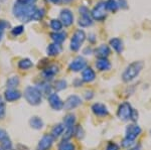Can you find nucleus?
I'll return each instance as SVG.
<instances>
[{"label": "nucleus", "instance_id": "2", "mask_svg": "<svg viewBox=\"0 0 151 150\" xmlns=\"http://www.w3.org/2000/svg\"><path fill=\"white\" fill-rule=\"evenodd\" d=\"M143 67H144V62H141V60H136V62H133L132 64H130L122 74L123 82L129 83V82L133 81L134 79H136L139 76Z\"/></svg>", "mask_w": 151, "mask_h": 150}, {"label": "nucleus", "instance_id": "16", "mask_svg": "<svg viewBox=\"0 0 151 150\" xmlns=\"http://www.w3.org/2000/svg\"><path fill=\"white\" fill-rule=\"evenodd\" d=\"M21 98V93L16 89H7L4 92V99L7 102H14Z\"/></svg>", "mask_w": 151, "mask_h": 150}, {"label": "nucleus", "instance_id": "29", "mask_svg": "<svg viewBox=\"0 0 151 150\" xmlns=\"http://www.w3.org/2000/svg\"><path fill=\"white\" fill-rule=\"evenodd\" d=\"M20 81H19V78L17 76L16 77H11L7 80L6 82V87L7 89H16V87L18 86Z\"/></svg>", "mask_w": 151, "mask_h": 150}, {"label": "nucleus", "instance_id": "48", "mask_svg": "<svg viewBox=\"0 0 151 150\" xmlns=\"http://www.w3.org/2000/svg\"><path fill=\"white\" fill-rule=\"evenodd\" d=\"M89 36L91 37V38H90V39H91V42H95V38H94V37H95V35H94V34H90Z\"/></svg>", "mask_w": 151, "mask_h": 150}, {"label": "nucleus", "instance_id": "3", "mask_svg": "<svg viewBox=\"0 0 151 150\" xmlns=\"http://www.w3.org/2000/svg\"><path fill=\"white\" fill-rule=\"evenodd\" d=\"M117 116L120 120L122 121H137L138 119V112L137 110L132 108V106L130 105L128 102H124L121 104L118 107L117 110Z\"/></svg>", "mask_w": 151, "mask_h": 150}, {"label": "nucleus", "instance_id": "26", "mask_svg": "<svg viewBox=\"0 0 151 150\" xmlns=\"http://www.w3.org/2000/svg\"><path fill=\"white\" fill-rule=\"evenodd\" d=\"M76 123V115L75 114H67L64 118V125L65 128H70V127H74Z\"/></svg>", "mask_w": 151, "mask_h": 150}, {"label": "nucleus", "instance_id": "50", "mask_svg": "<svg viewBox=\"0 0 151 150\" xmlns=\"http://www.w3.org/2000/svg\"><path fill=\"white\" fill-rule=\"evenodd\" d=\"M0 150H2V149H1V147H0Z\"/></svg>", "mask_w": 151, "mask_h": 150}, {"label": "nucleus", "instance_id": "19", "mask_svg": "<svg viewBox=\"0 0 151 150\" xmlns=\"http://www.w3.org/2000/svg\"><path fill=\"white\" fill-rule=\"evenodd\" d=\"M60 52H62V45L55 42L50 43L47 47V54L50 57H55V55H60Z\"/></svg>", "mask_w": 151, "mask_h": 150}, {"label": "nucleus", "instance_id": "28", "mask_svg": "<svg viewBox=\"0 0 151 150\" xmlns=\"http://www.w3.org/2000/svg\"><path fill=\"white\" fill-rule=\"evenodd\" d=\"M50 28L55 31V32H58V31H62V28H63V23L60 19H52L50 20Z\"/></svg>", "mask_w": 151, "mask_h": 150}, {"label": "nucleus", "instance_id": "24", "mask_svg": "<svg viewBox=\"0 0 151 150\" xmlns=\"http://www.w3.org/2000/svg\"><path fill=\"white\" fill-rule=\"evenodd\" d=\"M29 125H30L31 128L35 130H40L41 128L43 127V121L41 118L37 117V116H33V117L30 118L29 120Z\"/></svg>", "mask_w": 151, "mask_h": 150}, {"label": "nucleus", "instance_id": "11", "mask_svg": "<svg viewBox=\"0 0 151 150\" xmlns=\"http://www.w3.org/2000/svg\"><path fill=\"white\" fill-rule=\"evenodd\" d=\"M48 103H50V107L55 111H60L64 109V101L60 98V96L55 93H52L47 97Z\"/></svg>", "mask_w": 151, "mask_h": 150}, {"label": "nucleus", "instance_id": "5", "mask_svg": "<svg viewBox=\"0 0 151 150\" xmlns=\"http://www.w3.org/2000/svg\"><path fill=\"white\" fill-rule=\"evenodd\" d=\"M91 16L94 20L97 21H103L107 17V8H106V2L101 1L96 4V6L91 11Z\"/></svg>", "mask_w": 151, "mask_h": 150}, {"label": "nucleus", "instance_id": "51", "mask_svg": "<svg viewBox=\"0 0 151 150\" xmlns=\"http://www.w3.org/2000/svg\"><path fill=\"white\" fill-rule=\"evenodd\" d=\"M150 134H151V130H150Z\"/></svg>", "mask_w": 151, "mask_h": 150}, {"label": "nucleus", "instance_id": "9", "mask_svg": "<svg viewBox=\"0 0 151 150\" xmlns=\"http://www.w3.org/2000/svg\"><path fill=\"white\" fill-rule=\"evenodd\" d=\"M82 105V99L81 97L77 95H70L67 98V100L64 102V109L67 111L73 110Z\"/></svg>", "mask_w": 151, "mask_h": 150}, {"label": "nucleus", "instance_id": "4", "mask_svg": "<svg viewBox=\"0 0 151 150\" xmlns=\"http://www.w3.org/2000/svg\"><path fill=\"white\" fill-rule=\"evenodd\" d=\"M24 98L26 102L32 106H37L41 104L42 101V94L38 90L37 87L28 86L24 90Z\"/></svg>", "mask_w": 151, "mask_h": 150}, {"label": "nucleus", "instance_id": "41", "mask_svg": "<svg viewBox=\"0 0 151 150\" xmlns=\"http://www.w3.org/2000/svg\"><path fill=\"white\" fill-rule=\"evenodd\" d=\"M118 5L119 7L123 9H127L128 8V2L127 0H118Z\"/></svg>", "mask_w": 151, "mask_h": 150}, {"label": "nucleus", "instance_id": "43", "mask_svg": "<svg viewBox=\"0 0 151 150\" xmlns=\"http://www.w3.org/2000/svg\"><path fill=\"white\" fill-rule=\"evenodd\" d=\"M17 2L21 4H35L36 0H17Z\"/></svg>", "mask_w": 151, "mask_h": 150}, {"label": "nucleus", "instance_id": "46", "mask_svg": "<svg viewBox=\"0 0 151 150\" xmlns=\"http://www.w3.org/2000/svg\"><path fill=\"white\" fill-rule=\"evenodd\" d=\"M128 150H141V146L140 145H135L131 148H128Z\"/></svg>", "mask_w": 151, "mask_h": 150}, {"label": "nucleus", "instance_id": "38", "mask_svg": "<svg viewBox=\"0 0 151 150\" xmlns=\"http://www.w3.org/2000/svg\"><path fill=\"white\" fill-rule=\"evenodd\" d=\"M7 139H9V136H8V134H7V132L4 129L0 128V143L6 141Z\"/></svg>", "mask_w": 151, "mask_h": 150}, {"label": "nucleus", "instance_id": "13", "mask_svg": "<svg viewBox=\"0 0 151 150\" xmlns=\"http://www.w3.org/2000/svg\"><path fill=\"white\" fill-rule=\"evenodd\" d=\"M55 138L50 134H45L41 137L37 144V150H48L53 144Z\"/></svg>", "mask_w": 151, "mask_h": 150}, {"label": "nucleus", "instance_id": "17", "mask_svg": "<svg viewBox=\"0 0 151 150\" xmlns=\"http://www.w3.org/2000/svg\"><path fill=\"white\" fill-rule=\"evenodd\" d=\"M96 79V72H94V70L92 67H85L82 72V81L85 83H91V82L95 81Z\"/></svg>", "mask_w": 151, "mask_h": 150}, {"label": "nucleus", "instance_id": "20", "mask_svg": "<svg viewBox=\"0 0 151 150\" xmlns=\"http://www.w3.org/2000/svg\"><path fill=\"white\" fill-rule=\"evenodd\" d=\"M110 45L111 47L113 48L114 50L117 52V54H121L124 50V45H123V42L118 37H114L110 39Z\"/></svg>", "mask_w": 151, "mask_h": 150}, {"label": "nucleus", "instance_id": "40", "mask_svg": "<svg viewBox=\"0 0 151 150\" xmlns=\"http://www.w3.org/2000/svg\"><path fill=\"white\" fill-rule=\"evenodd\" d=\"M133 144H134V141H132V140H129L127 138H124L122 140V146L125 147V148H130Z\"/></svg>", "mask_w": 151, "mask_h": 150}, {"label": "nucleus", "instance_id": "30", "mask_svg": "<svg viewBox=\"0 0 151 150\" xmlns=\"http://www.w3.org/2000/svg\"><path fill=\"white\" fill-rule=\"evenodd\" d=\"M106 8L107 10L112 11V12H116L119 9L118 2L116 0H107L106 1Z\"/></svg>", "mask_w": 151, "mask_h": 150}, {"label": "nucleus", "instance_id": "37", "mask_svg": "<svg viewBox=\"0 0 151 150\" xmlns=\"http://www.w3.org/2000/svg\"><path fill=\"white\" fill-rule=\"evenodd\" d=\"M6 114V107H5V103L3 102L2 98L0 97V120H2L5 117Z\"/></svg>", "mask_w": 151, "mask_h": 150}, {"label": "nucleus", "instance_id": "8", "mask_svg": "<svg viewBox=\"0 0 151 150\" xmlns=\"http://www.w3.org/2000/svg\"><path fill=\"white\" fill-rule=\"evenodd\" d=\"M141 132H142V129L140 128L139 125L135 124V123L129 124L128 126L126 127L125 138H127L129 140H132V141H135V139L141 134Z\"/></svg>", "mask_w": 151, "mask_h": 150}, {"label": "nucleus", "instance_id": "10", "mask_svg": "<svg viewBox=\"0 0 151 150\" xmlns=\"http://www.w3.org/2000/svg\"><path fill=\"white\" fill-rule=\"evenodd\" d=\"M87 66V60L84 59L83 57H77L74 59L69 65V70L72 72H81Z\"/></svg>", "mask_w": 151, "mask_h": 150}, {"label": "nucleus", "instance_id": "47", "mask_svg": "<svg viewBox=\"0 0 151 150\" xmlns=\"http://www.w3.org/2000/svg\"><path fill=\"white\" fill-rule=\"evenodd\" d=\"M52 3H53V4H58V3H60V0H50Z\"/></svg>", "mask_w": 151, "mask_h": 150}, {"label": "nucleus", "instance_id": "21", "mask_svg": "<svg viewBox=\"0 0 151 150\" xmlns=\"http://www.w3.org/2000/svg\"><path fill=\"white\" fill-rule=\"evenodd\" d=\"M67 32L65 31H58V32H52L50 33V38L52 42L58 44H62L67 38Z\"/></svg>", "mask_w": 151, "mask_h": 150}, {"label": "nucleus", "instance_id": "32", "mask_svg": "<svg viewBox=\"0 0 151 150\" xmlns=\"http://www.w3.org/2000/svg\"><path fill=\"white\" fill-rule=\"evenodd\" d=\"M74 135L77 137L78 139H82L83 137H84L85 132H84V129H83V127L81 126V125H77V126H75Z\"/></svg>", "mask_w": 151, "mask_h": 150}, {"label": "nucleus", "instance_id": "18", "mask_svg": "<svg viewBox=\"0 0 151 150\" xmlns=\"http://www.w3.org/2000/svg\"><path fill=\"white\" fill-rule=\"evenodd\" d=\"M111 54V50H110V47L106 44H101L99 45L98 47L95 50V55L98 57V59H107V57L110 55Z\"/></svg>", "mask_w": 151, "mask_h": 150}, {"label": "nucleus", "instance_id": "12", "mask_svg": "<svg viewBox=\"0 0 151 150\" xmlns=\"http://www.w3.org/2000/svg\"><path fill=\"white\" fill-rule=\"evenodd\" d=\"M60 21H62L63 25L68 27V26L72 25L73 22H74V14H73V12L70 11V9L65 8L60 11Z\"/></svg>", "mask_w": 151, "mask_h": 150}, {"label": "nucleus", "instance_id": "1", "mask_svg": "<svg viewBox=\"0 0 151 150\" xmlns=\"http://www.w3.org/2000/svg\"><path fill=\"white\" fill-rule=\"evenodd\" d=\"M36 9L37 8L35 4H21L19 2H16L13 5L12 12H13V15L21 22H29L33 20Z\"/></svg>", "mask_w": 151, "mask_h": 150}, {"label": "nucleus", "instance_id": "35", "mask_svg": "<svg viewBox=\"0 0 151 150\" xmlns=\"http://www.w3.org/2000/svg\"><path fill=\"white\" fill-rule=\"evenodd\" d=\"M23 31H24V26L23 25H17L11 29V34L14 35V36H17V35L22 34Z\"/></svg>", "mask_w": 151, "mask_h": 150}, {"label": "nucleus", "instance_id": "39", "mask_svg": "<svg viewBox=\"0 0 151 150\" xmlns=\"http://www.w3.org/2000/svg\"><path fill=\"white\" fill-rule=\"evenodd\" d=\"M105 150H120V147H119V145L115 143V142H109V143L107 144Z\"/></svg>", "mask_w": 151, "mask_h": 150}, {"label": "nucleus", "instance_id": "14", "mask_svg": "<svg viewBox=\"0 0 151 150\" xmlns=\"http://www.w3.org/2000/svg\"><path fill=\"white\" fill-rule=\"evenodd\" d=\"M58 71H60V67L58 65L53 64L48 66L47 69L43 70L42 72V76L43 78L45 79V81H52V80L55 78V76L58 74Z\"/></svg>", "mask_w": 151, "mask_h": 150}, {"label": "nucleus", "instance_id": "22", "mask_svg": "<svg viewBox=\"0 0 151 150\" xmlns=\"http://www.w3.org/2000/svg\"><path fill=\"white\" fill-rule=\"evenodd\" d=\"M96 67L101 72L109 71L111 69V62H109L108 59H98L96 60Z\"/></svg>", "mask_w": 151, "mask_h": 150}, {"label": "nucleus", "instance_id": "31", "mask_svg": "<svg viewBox=\"0 0 151 150\" xmlns=\"http://www.w3.org/2000/svg\"><path fill=\"white\" fill-rule=\"evenodd\" d=\"M58 150H76V146L69 141H62L58 144Z\"/></svg>", "mask_w": 151, "mask_h": 150}, {"label": "nucleus", "instance_id": "33", "mask_svg": "<svg viewBox=\"0 0 151 150\" xmlns=\"http://www.w3.org/2000/svg\"><path fill=\"white\" fill-rule=\"evenodd\" d=\"M9 26H10L9 22H7V21H5V20H0V42H1L2 38H3L5 29L6 28H8Z\"/></svg>", "mask_w": 151, "mask_h": 150}, {"label": "nucleus", "instance_id": "7", "mask_svg": "<svg viewBox=\"0 0 151 150\" xmlns=\"http://www.w3.org/2000/svg\"><path fill=\"white\" fill-rule=\"evenodd\" d=\"M80 18H79V25L81 27H89L93 24V18L91 16L90 10L87 6H81L79 8Z\"/></svg>", "mask_w": 151, "mask_h": 150}, {"label": "nucleus", "instance_id": "42", "mask_svg": "<svg viewBox=\"0 0 151 150\" xmlns=\"http://www.w3.org/2000/svg\"><path fill=\"white\" fill-rule=\"evenodd\" d=\"M94 97V92L93 91H86L85 92V99L86 100H91Z\"/></svg>", "mask_w": 151, "mask_h": 150}, {"label": "nucleus", "instance_id": "6", "mask_svg": "<svg viewBox=\"0 0 151 150\" xmlns=\"http://www.w3.org/2000/svg\"><path fill=\"white\" fill-rule=\"evenodd\" d=\"M85 39H86V33L84 30L78 29L75 31L74 35H73L72 39H70V50L73 52H78L82 44L84 43Z\"/></svg>", "mask_w": 151, "mask_h": 150}, {"label": "nucleus", "instance_id": "49", "mask_svg": "<svg viewBox=\"0 0 151 150\" xmlns=\"http://www.w3.org/2000/svg\"><path fill=\"white\" fill-rule=\"evenodd\" d=\"M63 1L65 2V3H68V2H70V1H72V0H63Z\"/></svg>", "mask_w": 151, "mask_h": 150}, {"label": "nucleus", "instance_id": "44", "mask_svg": "<svg viewBox=\"0 0 151 150\" xmlns=\"http://www.w3.org/2000/svg\"><path fill=\"white\" fill-rule=\"evenodd\" d=\"M92 52H93V50H92V48L91 47H86L84 50V54L85 55H91Z\"/></svg>", "mask_w": 151, "mask_h": 150}, {"label": "nucleus", "instance_id": "23", "mask_svg": "<svg viewBox=\"0 0 151 150\" xmlns=\"http://www.w3.org/2000/svg\"><path fill=\"white\" fill-rule=\"evenodd\" d=\"M65 129V127L64 123H58V124L55 125V126L52 127V132H50V135H52L55 139H57L64 134Z\"/></svg>", "mask_w": 151, "mask_h": 150}, {"label": "nucleus", "instance_id": "25", "mask_svg": "<svg viewBox=\"0 0 151 150\" xmlns=\"http://www.w3.org/2000/svg\"><path fill=\"white\" fill-rule=\"evenodd\" d=\"M37 89L41 92V94H47V95L50 96V94H52V87L45 81V82H41V83L38 84Z\"/></svg>", "mask_w": 151, "mask_h": 150}, {"label": "nucleus", "instance_id": "36", "mask_svg": "<svg viewBox=\"0 0 151 150\" xmlns=\"http://www.w3.org/2000/svg\"><path fill=\"white\" fill-rule=\"evenodd\" d=\"M45 14V10L43 8H37L35 11V14L33 16V20H40V19L43 18Z\"/></svg>", "mask_w": 151, "mask_h": 150}, {"label": "nucleus", "instance_id": "15", "mask_svg": "<svg viewBox=\"0 0 151 150\" xmlns=\"http://www.w3.org/2000/svg\"><path fill=\"white\" fill-rule=\"evenodd\" d=\"M92 111L98 117H106L109 114L108 108L102 103H95L92 106Z\"/></svg>", "mask_w": 151, "mask_h": 150}, {"label": "nucleus", "instance_id": "45", "mask_svg": "<svg viewBox=\"0 0 151 150\" xmlns=\"http://www.w3.org/2000/svg\"><path fill=\"white\" fill-rule=\"evenodd\" d=\"M82 82L80 79H77V80H75V82H74V85H75V87H80L82 85Z\"/></svg>", "mask_w": 151, "mask_h": 150}, {"label": "nucleus", "instance_id": "27", "mask_svg": "<svg viewBox=\"0 0 151 150\" xmlns=\"http://www.w3.org/2000/svg\"><path fill=\"white\" fill-rule=\"evenodd\" d=\"M33 64L29 59H22L18 62V67L22 71H26V70H29L30 67H32Z\"/></svg>", "mask_w": 151, "mask_h": 150}, {"label": "nucleus", "instance_id": "34", "mask_svg": "<svg viewBox=\"0 0 151 150\" xmlns=\"http://www.w3.org/2000/svg\"><path fill=\"white\" fill-rule=\"evenodd\" d=\"M67 86H68L67 81H65V80H58L55 84V89L57 91H63L67 88Z\"/></svg>", "mask_w": 151, "mask_h": 150}]
</instances>
